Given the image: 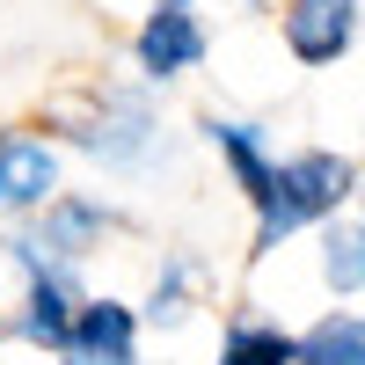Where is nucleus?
Instances as JSON below:
<instances>
[{
  "label": "nucleus",
  "mask_w": 365,
  "mask_h": 365,
  "mask_svg": "<svg viewBox=\"0 0 365 365\" xmlns=\"http://www.w3.org/2000/svg\"><path fill=\"white\" fill-rule=\"evenodd\" d=\"M146 314H154V322H175V314H182V263L154 285V307H146Z\"/></svg>",
  "instance_id": "9b49d317"
},
{
  "label": "nucleus",
  "mask_w": 365,
  "mask_h": 365,
  "mask_svg": "<svg viewBox=\"0 0 365 365\" xmlns=\"http://www.w3.org/2000/svg\"><path fill=\"white\" fill-rule=\"evenodd\" d=\"M351 161L344 154H299L278 168V182H270V197L256 205V249H278V241L292 227H307V220H329L344 197H351Z\"/></svg>",
  "instance_id": "f257e3e1"
},
{
  "label": "nucleus",
  "mask_w": 365,
  "mask_h": 365,
  "mask_svg": "<svg viewBox=\"0 0 365 365\" xmlns=\"http://www.w3.org/2000/svg\"><path fill=\"white\" fill-rule=\"evenodd\" d=\"M197 58H205V29L190 22L182 0H168V8L139 29V66L154 73V81H168V73H182V66H197Z\"/></svg>",
  "instance_id": "7ed1b4c3"
},
{
  "label": "nucleus",
  "mask_w": 365,
  "mask_h": 365,
  "mask_svg": "<svg viewBox=\"0 0 365 365\" xmlns=\"http://www.w3.org/2000/svg\"><path fill=\"white\" fill-rule=\"evenodd\" d=\"M227 365H299V344L270 322H234L227 329Z\"/></svg>",
  "instance_id": "1a4fd4ad"
},
{
  "label": "nucleus",
  "mask_w": 365,
  "mask_h": 365,
  "mask_svg": "<svg viewBox=\"0 0 365 365\" xmlns=\"http://www.w3.org/2000/svg\"><path fill=\"white\" fill-rule=\"evenodd\" d=\"M358 37V0H292L285 8V44L299 66H336Z\"/></svg>",
  "instance_id": "f03ea898"
},
{
  "label": "nucleus",
  "mask_w": 365,
  "mask_h": 365,
  "mask_svg": "<svg viewBox=\"0 0 365 365\" xmlns=\"http://www.w3.org/2000/svg\"><path fill=\"white\" fill-rule=\"evenodd\" d=\"M51 182H58L51 146H37V139H0V205H37V197H51Z\"/></svg>",
  "instance_id": "39448f33"
},
{
  "label": "nucleus",
  "mask_w": 365,
  "mask_h": 365,
  "mask_svg": "<svg viewBox=\"0 0 365 365\" xmlns=\"http://www.w3.org/2000/svg\"><path fill=\"white\" fill-rule=\"evenodd\" d=\"M66 365H132V314L110 307V299L81 307L73 344H66Z\"/></svg>",
  "instance_id": "20e7f679"
},
{
  "label": "nucleus",
  "mask_w": 365,
  "mask_h": 365,
  "mask_svg": "<svg viewBox=\"0 0 365 365\" xmlns=\"http://www.w3.org/2000/svg\"><path fill=\"white\" fill-rule=\"evenodd\" d=\"M322 278L336 292H365V227H329L322 234Z\"/></svg>",
  "instance_id": "9d476101"
},
{
  "label": "nucleus",
  "mask_w": 365,
  "mask_h": 365,
  "mask_svg": "<svg viewBox=\"0 0 365 365\" xmlns=\"http://www.w3.org/2000/svg\"><path fill=\"white\" fill-rule=\"evenodd\" d=\"M73 299H66V285L58 278H37L29 285V299H22V336L29 344H51V351H66L73 344Z\"/></svg>",
  "instance_id": "423d86ee"
},
{
  "label": "nucleus",
  "mask_w": 365,
  "mask_h": 365,
  "mask_svg": "<svg viewBox=\"0 0 365 365\" xmlns=\"http://www.w3.org/2000/svg\"><path fill=\"white\" fill-rule=\"evenodd\" d=\"M299 365H365V322L358 314H329L299 336Z\"/></svg>",
  "instance_id": "6e6552de"
},
{
  "label": "nucleus",
  "mask_w": 365,
  "mask_h": 365,
  "mask_svg": "<svg viewBox=\"0 0 365 365\" xmlns=\"http://www.w3.org/2000/svg\"><path fill=\"white\" fill-rule=\"evenodd\" d=\"M212 146L227 154V168H234V182H241V190H249V205H263V197H270V182H278V168L263 161L256 132H249V125H212Z\"/></svg>",
  "instance_id": "0eeeda50"
}]
</instances>
